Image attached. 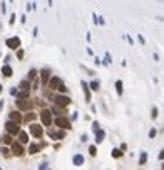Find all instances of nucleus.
<instances>
[{"mask_svg": "<svg viewBox=\"0 0 164 170\" xmlns=\"http://www.w3.org/2000/svg\"><path fill=\"white\" fill-rule=\"evenodd\" d=\"M163 170H164V163H163Z\"/></svg>", "mask_w": 164, "mask_h": 170, "instance_id": "obj_38", "label": "nucleus"}, {"mask_svg": "<svg viewBox=\"0 0 164 170\" xmlns=\"http://www.w3.org/2000/svg\"><path fill=\"white\" fill-rule=\"evenodd\" d=\"M156 117H157V108L153 107V118H156Z\"/></svg>", "mask_w": 164, "mask_h": 170, "instance_id": "obj_33", "label": "nucleus"}, {"mask_svg": "<svg viewBox=\"0 0 164 170\" xmlns=\"http://www.w3.org/2000/svg\"><path fill=\"white\" fill-rule=\"evenodd\" d=\"M54 102H55V105H59V107H67L69 104H70V98L69 97H65V95H55L54 97Z\"/></svg>", "mask_w": 164, "mask_h": 170, "instance_id": "obj_3", "label": "nucleus"}, {"mask_svg": "<svg viewBox=\"0 0 164 170\" xmlns=\"http://www.w3.org/2000/svg\"><path fill=\"white\" fill-rule=\"evenodd\" d=\"M112 157H114V159L122 157V150H121V149H114V150H112Z\"/></svg>", "mask_w": 164, "mask_h": 170, "instance_id": "obj_22", "label": "nucleus"}, {"mask_svg": "<svg viewBox=\"0 0 164 170\" xmlns=\"http://www.w3.org/2000/svg\"><path fill=\"white\" fill-rule=\"evenodd\" d=\"M7 47L9 48H12V50H15V48H19L20 47V38L19 37H10V38H7Z\"/></svg>", "mask_w": 164, "mask_h": 170, "instance_id": "obj_5", "label": "nucleus"}, {"mask_svg": "<svg viewBox=\"0 0 164 170\" xmlns=\"http://www.w3.org/2000/svg\"><path fill=\"white\" fill-rule=\"evenodd\" d=\"M159 159H161V160H164V149L159 152Z\"/></svg>", "mask_w": 164, "mask_h": 170, "instance_id": "obj_36", "label": "nucleus"}, {"mask_svg": "<svg viewBox=\"0 0 164 170\" xmlns=\"http://www.w3.org/2000/svg\"><path fill=\"white\" fill-rule=\"evenodd\" d=\"M59 92H60V94L64 95V94H65V92H67V87H65V85L62 84V85H60V88H59Z\"/></svg>", "mask_w": 164, "mask_h": 170, "instance_id": "obj_28", "label": "nucleus"}, {"mask_svg": "<svg viewBox=\"0 0 164 170\" xmlns=\"http://www.w3.org/2000/svg\"><path fill=\"white\" fill-rule=\"evenodd\" d=\"M29 130H30V133L35 137V139H40L42 135H44V130H42V127L40 125H37V123H32L29 127Z\"/></svg>", "mask_w": 164, "mask_h": 170, "instance_id": "obj_4", "label": "nucleus"}, {"mask_svg": "<svg viewBox=\"0 0 164 170\" xmlns=\"http://www.w3.org/2000/svg\"><path fill=\"white\" fill-rule=\"evenodd\" d=\"M12 152L15 153V155H24V147H22V143H12Z\"/></svg>", "mask_w": 164, "mask_h": 170, "instance_id": "obj_9", "label": "nucleus"}, {"mask_svg": "<svg viewBox=\"0 0 164 170\" xmlns=\"http://www.w3.org/2000/svg\"><path fill=\"white\" fill-rule=\"evenodd\" d=\"M72 162H74V165H82L84 163V157L82 155H74Z\"/></svg>", "mask_w": 164, "mask_h": 170, "instance_id": "obj_16", "label": "nucleus"}, {"mask_svg": "<svg viewBox=\"0 0 164 170\" xmlns=\"http://www.w3.org/2000/svg\"><path fill=\"white\" fill-rule=\"evenodd\" d=\"M35 75H37V70H34V68H32V70L29 72V77H27V80H29V82H32V80L35 78Z\"/></svg>", "mask_w": 164, "mask_h": 170, "instance_id": "obj_23", "label": "nucleus"}, {"mask_svg": "<svg viewBox=\"0 0 164 170\" xmlns=\"http://www.w3.org/2000/svg\"><path fill=\"white\" fill-rule=\"evenodd\" d=\"M17 57H19V58H24V50H20V48H19V52H17Z\"/></svg>", "mask_w": 164, "mask_h": 170, "instance_id": "obj_32", "label": "nucleus"}, {"mask_svg": "<svg viewBox=\"0 0 164 170\" xmlns=\"http://www.w3.org/2000/svg\"><path fill=\"white\" fill-rule=\"evenodd\" d=\"M0 92H2V85H0Z\"/></svg>", "mask_w": 164, "mask_h": 170, "instance_id": "obj_37", "label": "nucleus"}, {"mask_svg": "<svg viewBox=\"0 0 164 170\" xmlns=\"http://www.w3.org/2000/svg\"><path fill=\"white\" fill-rule=\"evenodd\" d=\"M104 64H111V55L106 54V60H104Z\"/></svg>", "mask_w": 164, "mask_h": 170, "instance_id": "obj_31", "label": "nucleus"}, {"mask_svg": "<svg viewBox=\"0 0 164 170\" xmlns=\"http://www.w3.org/2000/svg\"><path fill=\"white\" fill-rule=\"evenodd\" d=\"M2 142H3L5 145H10V143H12V137H10V133L3 135V137H2Z\"/></svg>", "mask_w": 164, "mask_h": 170, "instance_id": "obj_21", "label": "nucleus"}, {"mask_svg": "<svg viewBox=\"0 0 164 170\" xmlns=\"http://www.w3.org/2000/svg\"><path fill=\"white\" fill-rule=\"evenodd\" d=\"M40 150V145H35V143H32L29 147V153H37Z\"/></svg>", "mask_w": 164, "mask_h": 170, "instance_id": "obj_19", "label": "nucleus"}, {"mask_svg": "<svg viewBox=\"0 0 164 170\" xmlns=\"http://www.w3.org/2000/svg\"><path fill=\"white\" fill-rule=\"evenodd\" d=\"M10 120L12 122H15V123H20L22 122V115H20V112H10Z\"/></svg>", "mask_w": 164, "mask_h": 170, "instance_id": "obj_11", "label": "nucleus"}, {"mask_svg": "<svg viewBox=\"0 0 164 170\" xmlns=\"http://www.w3.org/2000/svg\"><path fill=\"white\" fill-rule=\"evenodd\" d=\"M40 80H42V84H49L50 82V70L49 68H42L40 70Z\"/></svg>", "mask_w": 164, "mask_h": 170, "instance_id": "obj_8", "label": "nucleus"}, {"mask_svg": "<svg viewBox=\"0 0 164 170\" xmlns=\"http://www.w3.org/2000/svg\"><path fill=\"white\" fill-rule=\"evenodd\" d=\"M19 140H20V143H29V133L27 132H20L19 133Z\"/></svg>", "mask_w": 164, "mask_h": 170, "instance_id": "obj_13", "label": "nucleus"}, {"mask_svg": "<svg viewBox=\"0 0 164 170\" xmlns=\"http://www.w3.org/2000/svg\"><path fill=\"white\" fill-rule=\"evenodd\" d=\"M89 153H90L92 157H96V155H97V149H96V145H90V147H89Z\"/></svg>", "mask_w": 164, "mask_h": 170, "instance_id": "obj_26", "label": "nucleus"}, {"mask_svg": "<svg viewBox=\"0 0 164 170\" xmlns=\"http://www.w3.org/2000/svg\"><path fill=\"white\" fill-rule=\"evenodd\" d=\"M116 90H117V94L119 95H122V82H121V80H117L116 82Z\"/></svg>", "mask_w": 164, "mask_h": 170, "instance_id": "obj_24", "label": "nucleus"}, {"mask_svg": "<svg viewBox=\"0 0 164 170\" xmlns=\"http://www.w3.org/2000/svg\"><path fill=\"white\" fill-rule=\"evenodd\" d=\"M2 74H3V75H5V77H10V75H12V68H10L9 65L2 67Z\"/></svg>", "mask_w": 164, "mask_h": 170, "instance_id": "obj_18", "label": "nucleus"}, {"mask_svg": "<svg viewBox=\"0 0 164 170\" xmlns=\"http://www.w3.org/2000/svg\"><path fill=\"white\" fill-rule=\"evenodd\" d=\"M39 170H47V163H42L39 167Z\"/></svg>", "mask_w": 164, "mask_h": 170, "instance_id": "obj_35", "label": "nucleus"}, {"mask_svg": "<svg viewBox=\"0 0 164 170\" xmlns=\"http://www.w3.org/2000/svg\"><path fill=\"white\" fill-rule=\"evenodd\" d=\"M34 118H35L34 113H29V115H27V122H29V120H34Z\"/></svg>", "mask_w": 164, "mask_h": 170, "instance_id": "obj_34", "label": "nucleus"}, {"mask_svg": "<svg viewBox=\"0 0 164 170\" xmlns=\"http://www.w3.org/2000/svg\"><path fill=\"white\" fill-rule=\"evenodd\" d=\"M60 85H62V80H60L59 77H52L50 82H49V88H50V90H59Z\"/></svg>", "mask_w": 164, "mask_h": 170, "instance_id": "obj_6", "label": "nucleus"}, {"mask_svg": "<svg viewBox=\"0 0 164 170\" xmlns=\"http://www.w3.org/2000/svg\"><path fill=\"white\" fill-rule=\"evenodd\" d=\"M40 120H42V123H44L45 127H49V125L52 123V112H50L49 108H44V110L40 112Z\"/></svg>", "mask_w": 164, "mask_h": 170, "instance_id": "obj_1", "label": "nucleus"}, {"mask_svg": "<svg viewBox=\"0 0 164 170\" xmlns=\"http://www.w3.org/2000/svg\"><path fill=\"white\" fill-rule=\"evenodd\" d=\"M0 170H2V169H0Z\"/></svg>", "mask_w": 164, "mask_h": 170, "instance_id": "obj_39", "label": "nucleus"}, {"mask_svg": "<svg viewBox=\"0 0 164 170\" xmlns=\"http://www.w3.org/2000/svg\"><path fill=\"white\" fill-rule=\"evenodd\" d=\"M104 137H106L104 130H99V132H96V142H97V143H101V142L104 140Z\"/></svg>", "mask_w": 164, "mask_h": 170, "instance_id": "obj_17", "label": "nucleus"}, {"mask_svg": "<svg viewBox=\"0 0 164 170\" xmlns=\"http://www.w3.org/2000/svg\"><path fill=\"white\" fill-rule=\"evenodd\" d=\"M5 129H7V132H9L10 135H15V133H20V132H22V130L19 129V123L12 122V120L5 122Z\"/></svg>", "mask_w": 164, "mask_h": 170, "instance_id": "obj_2", "label": "nucleus"}, {"mask_svg": "<svg viewBox=\"0 0 164 170\" xmlns=\"http://www.w3.org/2000/svg\"><path fill=\"white\" fill-rule=\"evenodd\" d=\"M20 88H22V90H29V87H30V82L29 80H22V82H20V85H19Z\"/></svg>", "mask_w": 164, "mask_h": 170, "instance_id": "obj_20", "label": "nucleus"}, {"mask_svg": "<svg viewBox=\"0 0 164 170\" xmlns=\"http://www.w3.org/2000/svg\"><path fill=\"white\" fill-rule=\"evenodd\" d=\"M17 108H19V110H29L30 102L29 100H17Z\"/></svg>", "mask_w": 164, "mask_h": 170, "instance_id": "obj_10", "label": "nucleus"}, {"mask_svg": "<svg viewBox=\"0 0 164 170\" xmlns=\"http://www.w3.org/2000/svg\"><path fill=\"white\" fill-rule=\"evenodd\" d=\"M92 130H94V132H99V123H97V122L92 123Z\"/></svg>", "mask_w": 164, "mask_h": 170, "instance_id": "obj_29", "label": "nucleus"}, {"mask_svg": "<svg viewBox=\"0 0 164 170\" xmlns=\"http://www.w3.org/2000/svg\"><path fill=\"white\" fill-rule=\"evenodd\" d=\"M89 87H90L92 90H99V82H97V80H92V82H90V85H89Z\"/></svg>", "mask_w": 164, "mask_h": 170, "instance_id": "obj_27", "label": "nucleus"}, {"mask_svg": "<svg viewBox=\"0 0 164 170\" xmlns=\"http://www.w3.org/2000/svg\"><path fill=\"white\" fill-rule=\"evenodd\" d=\"M146 162H147V153L142 152V153H141V159H139V163H141V165H144Z\"/></svg>", "mask_w": 164, "mask_h": 170, "instance_id": "obj_25", "label": "nucleus"}, {"mask_svg": "<svg viewBox=\"0 0 164 170\" xmlns=\"http://www.w3.org/2000/svg\"><path fill=\"white\" fill-rule=\"evenodd\" d=\"M149 137H151V139L156 137V130H154V129H151V130H149Z\"/></svg>", "mask_w": 164, "mask_h": 170, "instance_id": "obj_30", "label": "nucleus"}, {"mask_svg": "<svg viewBox=\"0 0 164 170\" xmlns=\"http://www.w3.org/2000/svg\"><path fill=\"white\" fill-rule=\"evenodd\" d=\"M82 88H84V94H86V100L90 102V92H89V85L86 82H82Z\"/></svg>", "mask_w": 164, "mask_h": 170, "instance_id": "obj_14", "label": "nucleus"}, {"mask_svg": "<svg viewBox=\"0 0 164 170\" xmlns=\"http://www.w3.org/2000/svg\"><path fill=\"white\" fill-rule=\"evenodd\" d=\"M50 112H52V115H59V117H62V113H64V108L54 104V107L50 108Z\"/></svg>", "mask_w": 164, "mask_h": 170, "instance_id": "obj_12", "label": "nucleus"}, {"mask_svg": "<svg viewBox=\"0 0 164 170\" xmlns=\"http://www.w3.org/2000/svg\"><path fill=\"white\" fill-rule=\"evenodd\" d=\"M55 125L60 127V129H69V127H70V122H69V118H65V117H57V118H55Z\"/></svg>", "mask_w": 164, "mask_h": 170, "instance_id": "obj_7", "label": "nucleus"}, {"mask_svg": "<svg viewBox=\"0 0 164 170\" xmlns=\"http://www.w3.org/2000/svg\"><path fill=\"white\" fill-rule=\"evenodd\" d=\"M17 97H19V100H27L29 98V90H20Z\"/></svg>", "mask_w": 164, "mask_h": 170, "instance_id": "obj_15", "label": "nucleus"}]
</instances>
